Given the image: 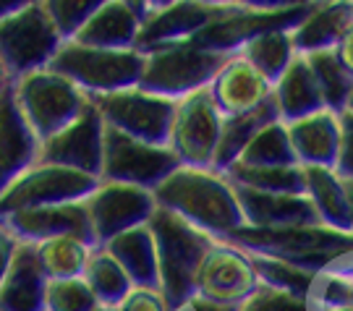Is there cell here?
Segmentation results:
<instances>
[{"label": "cell", "instance_id": "6da1fadb", "mask_svg": "<svg viewBox=\"0 0 353 311\" xmlns=\"http://www.w3.org/2000/svg\"><path fill=\"white\" fill-rule=\"evenodd\" d=\"M254 257L278 259L306 272H353V236L325 225L239 228L225 238Z\"/></svg>", "mask_w": 353, "mask_h": 311}, {"label": "cell", "instance_id": "7a4b0ae2", "mask_svg": "<svg viewBox=\"0 0 353 311\" xmlns=\"http://www.w3.org/2000/svg\"><path fill=\"white\" fill-rule=\"evenodd\" d=\"M154 204L178 214L212 238H228L243 228L236 188L220 170H199L178 165L160 186L152 191Z\"/></svg>", "mask_w": 353, "mask_h": 311}, {"label": "cell", "instance_id": "3957f363", "mask_svg": "<svg viewBox=\"0 0 353 311\" xmlns=\"http://www.w3.org/2000/svg\"><path fill=\"white\" fill-rule=\"evenodd\" d=\"M147 225L154 238L160 290L170 309H176L189 296H194V274L214 238L163 207L154 210Z\"/></svg>", "mask_w": 353, "mask_h": 311}, {"label": "cell", "instance_id": "277c9868", "mask_svg": "<svg viewBox=\"0 0 353 311\" xmlns=\"http://www.w3.org/2000/svg\"><path fill=\"white\" fill-rule=\"evenodd\" d=\"M11 94L39 144L74 123L92 102L84 89L52 68H39L13 79Z\"/></svg>", "mask_w": 353, "mask_h": 311}, {"label": "cell", "instance_id": "5b68a950", "mask_svg": "<svg viewBox=\"0 0 353 311\" xmlns=\"http://www.w3.org/2000/svg\"><path fill=\"white\" fill-rule=\"evenodd\" d=\"M314 3H290V0H241L225 3L223 13L210 26L194 37V42L204 50L233 55L254 37L272 32V29H296L303 16L312 11Z\"/></svg>", "mask_w": 353, "mask_h": 311}, {"label": "cell", "instance_id": "8992f818", "mask_svg": "<svg viewBox=\"0 0 353 311\" xmlns=\"http://www.w3.org/2000/svg\"><path fill=\"white\" fill-rule=\"evenodd\" d=\"M63 39L52 26L45 0H19L0 16V58L11 79L48 68Z\"/></svg>", "mask_w": 353, "mask_h": 311}, {"label": "cell", "instance_id": "52a82bcc", "mask_svg": "<svg viewBox=\"0 0 353 311\" xmlns=\"http://www.w3.org/2000/svg\"><path fill=\"white\" fill-rule=\"evenodd\" d=\"M48 68L71 79L89 97H100V94L139 87L144 52L100 50V48H84L76 42H63Z\"/></svg>", "mask_w": 353, "mask_h": 311}, {"label": "cell", "instance_id": "ba28073f", "mask_svg": "<svg viewBox=\"0 0 353 311\" xmlns=\"http://www.w3.org/2000/svg\"><path fill=\"white\" fill-rule=\"evenodd\" d=\"M228 55L204 50L194 39L165 45L144 52V71L139 87L168 100H181L191 92L210 87L212 76Z\"/></svg>", "mask_w": 353, "mask_h": 311}, {"label": "cell", "instance_id": "9c48e42d", "mask_svg": "<svg viewBox=\"0 0 353 311\" xmlns=\"http://www.w3.org/2000/svg\"><path fill=\"white\" fill-rule=\"evenodd\" d=\"M220 131H223V115L212 102L210 89L204 87L176 100L168 128V150L173 152L178 165L183 168L212 170Z\"/></svg>", "mask_w": 353, "mask_h": 311}, {"label": "cell", "instance_id": "30bf717a", "mask_svg": "<svg viewBox=\"0 0 353 311\" xmlns=\"http://www.w3.org/2000/svg\"><path fill=\"white\" fill-rule=\"evenodd\" d=\"M100 178L74 168L37 160L0 194V217L24 210L84 201L97 188Z\"/></svg>", "mask_w": 353, "mask_h": 311}, {"label": "cell", "instance_id": "8fae6325", "mask_svg": "<svg viewBox=\"0 0 353 311\" xmlns=\"http://www.w3.org/2000/svg\"><path fill=\"white\" fill-rule=\"evenodd\" d=\"M92 105L97 108L105 126L144 144L168 147V128L176 100L152 94L141 87H131L113 94L92 97Z\"/></svg>", "mask_w": 353, "mask_h": 311}, {"label": "cell", "instance_id": "7c38bea8", "mask_svg": "<svg viewBox=\"0 0 353 311\" xmlns=\"http://www.w3.org/2000/svg\"><path fill=\"white\" fill-rule=\"evenodd\" d=\"M176 168L178 160L168 147L144 144V141H137V139L105 126V131H102L100 181L128 183V186L154 191Z\"/></svg>", "mask_w": 353, "mask_h": 311}, {"label": "cell", "instance_id": "4fadbf2b", "mask_svg": "<svg viewBox=\"0 0 353 311\" xmlns=\"http://www.w3.org/2000/svg\"><path fill=\"white\" fill-rule=\"evenodd\" d=\"M259 285L262 280L252 257L225 238H214L210 243L194 274V293L225 306H241L259 290Z\"/></svg>", "mask_w": 353, "mask_h": 311}, {"label": "cell", "instance_id": "5bb4252c", "mask_svg": "<svg viewBox=\"0 0 353 311\" xmlns=\"http://www.w3.org/2000/svg\"><path fill=\"white\" fill-rule=\"evenodd\" d=\"M84 207L94 246H105L110 238L147 225L157 210L152 191L113 181H100L97 188L84 199Z\"/></svg>", "mask_w": 353, "mask_h": 311}, {"label": "cell", "instance_id": "9a60e30c", "mask_svg": "<svg viewBox=\"0 0 353 311\" xmlns=\"http://www.w3.org/2000/svg\"><path fill=\"white\" fill-rule=\"evenodd\" d=\"M225 3L214 0H168L147 3V16L137 37V50L150 52L165 45L194 39L204 26H210L223 13Z\"/></svg>", "mask_w": 353, "mask_h": 311}, {"label": "cell", "instance_id": "2e32d148", "mask_svg": "<svg viewBox=\"0 0 353 311\" xmlns=\"http://www.w3.org/2000/svg\"><path fill=\"white\" fill-rule=\"evenodd\" d=\"M102 131H105V123H102L100 112L89 102V108L74 123L65 126L61 134H55L39 144V160L74 168V170L100 178Z\"/></svg>", "mask_w": 353, "mask_h": 311}, {"label": "cell", "instance_id": "e0dca14e", "mask_svg": "<svg viewBox=\"0 0 353 311\" xmlns=\"http://www.w3.org/2000/svg\"><path fill=\"white\" fill-rule=\"evenodd\" d=\"M150 0H100V6L76 32V45L100 50H137V37Z\"/></svg>", "mask_w": 353, "mask_h": 311}, {"label": "cell", "instance_id": "ac0fdd59", "mask_svg": "<svg viewBox=\"0 0 353 311\" xmlns=\"http://www.w3.org/2000/svg\"><path fill=\"white\" fill-rule=\"evenodd\" d=\"M207 89L223 118L252 112L272 97V84L241 52L228 55Z\"/></svg>", "mask_w": 353, "mask_h": 311}, {"label": "cell", "instance_id": "d6986e66", "mask_svg": "<svg viewBox=\"0 0 353 311\" xmlns=\"http://www.w3.org/2000/svg\"><path fill=\"white\" fill-rule=\"evenodd\" d=\"M0 225H3L19 243H32V246H37L42 241H50V238L68 236V233L87 238V241L94 243L84 201L13 212V214L0 217Z\"/></svg>", "mask_w": 353, "mask_h": 311}, {"label": "cell", "instance_id": "ffe728a7", "mask_svg": "<svg viewBox=\"0 0 353 311\" xmlns=\"http://www.w3.org/2000/svg\"><path fill=\"white\" fill-rule=\"evenodd\" d=\"M285 131L301 168H335L341 152V112L322 108L285 123Z\"/></svg>", "mask_w": 353, "mask_h": 311}, {"label": "cell", "instance_id": "44dd1931", "mask_svg": "<svg viewBox=\"0 0 353 311\" xmlns=\"http://www.w3.org/2000/svg\"><path fill=\"white\" fill-rule=\"evenodd\" d=\"M39 160V141L16 108L11 89L0 94V194Z\"/></svg>", "mask_w": 353, "mask_h": 311}, {"label": "cell", "instance_id": "7402d4cb", "mask_svg": "<svg viewBox=\"0 0 353 311\" xmlns=\"http://www.w3.org/2000/svg\"><path fill=\"white\" fill-rule=\"evenodd\" d=\"M236 188L239 207L243 214V228H290V225H316L314 210L306 197L293 194H262L252 188Z\"/></svg>", "mask_w": 353, "mask_h": 311}, {"label": "cell", "instance_id": "603a6c76", "mask_svg": "<svg viewBox=\"0 0 353 311\" xmlns=\"http://www.w3.org/2000/svg\"><path fill=\"white\" fill-rule=\"evenodd\" d=\"M45 283L32 243H19L0 285V311H42Z\"/></svg>", "mask_w": 353, "mask_h": 311}, {"label": "cell", "instance_id": "cb8c5ba5", "mask_svg": "<svg viewBox=\"0 0 353 311\" xmlns=\"http://www.w3.org/2000/svg\"><path fill=\"white\" fill-rule=\"evenodd\" d=\"M353 24V3L335 0V3H314L312 11L303 16V21L293 34V48L299 55H309L316 50H332L343 37V32Z\"/></svg>", "mask_w": 353, "mask_h": 311}, {"label": "cell", "instance_id": "d4e9b609", "mask_svg": "<svg viewBox=\"0 0 353 311\" xmlns=\"http://www.w3.org/2000/svg\"><path fill=\"white\" fill-rule=\"evenodd\" d=\"M272 102L278 108V118L283 123L299 121L303 115L325 108L303 55H296L288 68L283 71V76L272 84Z\"/></svg>", "mask_w": 353, "mask_h": 311}, {"label": "cell", "instance_id": "484cf974", "mask_svg": "<svg viewBox=\"0 0 353 311\" xmlns=\"http://www.w3.org/2000/svg\"><path fill=\"white\" fill-rule=\"evenodd\" d=\"M102 249L110 251V257L126 270L128 280L134 285L160 288L157 254H154V238H152L150 225H139V228H131L126 233L110 238Z\"/></svg>", "mask_w": 353, "mask_h": 311}, {"label": "cell", "instance_id": "4316f807", "mask_svg": "<svg viewBox=\"0 0 353 311\" xmlns=\"http://www.w3.org/2000/svg\"><path fill=\"white\" fill-rule=\"evenodd\" d=\"M303 194L314 210L319 225L348 233V210H345V188L335 168H301Z\"/></svg>", "mask_w": 353, "mask_h": 311}, {"label": "cell", "instance_id": "83f0119b", "mask_svg": "<svg viewBox=\"0 0 353 311\" xmlns=\"http://www.w3.org/2000/svg\"><path fill=\"white\" fill-rule=\"evenodd\" d=\"M280 121L278 108L272 97L256 108L252 112H243V115H233V118H223V131H220V144H217V154H214L212 170H228L233 162L239 160V154L246 150V144L252 141L265 126Z\"/></svg>", "mask_w": 353, "mask_h": 311}, {"label": "cell", "instance_id": "f1b7e54d", "mask_svg": "<svg viewBox=\"0 0 353 311\" xmlns=\"http://www.w3.org/2000/svg\"><path fill=\"white\" fill-rule=\"evenodd\" d=\"M92 251H94V243L81 236H74V233L50 238V241H42L34 246L39 270L48 280L81 277Z\"/></svg>", "mask_w": 353, "mask_h": 311}, {"label": "cell", "instance_id": "f546056e", "mask_svg": "<svg viewBox=\"0 0 353 311\" xmlns=\"http://www.w3.org/2000/svg\"><path fill=\"white\" fill-rule=\"evenodd\" d=\"M290 32L293 29H272V32L254 37L252 42H246L239 50L270 84H275L283 76V71L290 66V61L299 55L293 48V34Z\"/></svg>", "mask_w": 353, "mask_h": 311}, {"label": "cell", "instance_id": "4dcf8cb0", "mask_svg": "<svg viewBox=\"0 0 353 311\" xmlns=\"http://www.w3.org/2000/svg\"><path fill=\"white\" fill-rule=\"evenodd\" d=\"M233 186L252 188L262 194H293V197H306L303 194V173L301 165H288V168H246V165H230L223 170Z\"/></svg>", "mask_w": 353, "mask_h": 311}, {"label": "cell", "instance_id": "1f68e13d", "mask_svg": "<svg viewBox=\"0 0 353 311\" xmlns=\"http://www.w3.org/2000/svg\"><path fill=\"white\" fill-rule=\"evenodd\" d=\"M81 277L92 290V296L97 299V303H108V306H118L123 301V296L134 288L126 270L110 257V251L102 249V246H94Z\"/></svg>", "mask_w": 353, "mask_h": 311}, {"label": "cell", "instance_id": "d6a6232c", "mask_svg": "<svg viewBox=\"0 0 353 311\" xmlns=\"http://www.w3.org/2000/svg\"><path fill=\"white\" fill-rule=\"evenodd\" d=\"M303 58H306V66H309V71L314 76V84H316V89H319L322 105L332 112L345 110V102H348V94H351L353 79L341 66L335 50H316V52L303 55Z\"/></svg>", "mask_w": 353, "mask_h": 311}, {"label": "cell", "instance_id": "836d02e7", "mask_svg": "<svg viewBox=\"0 0 353 311\" xmlns=\"http://www.w3.org/2000/svg\"><path fill=\"white\" fill-rule=\"evenodd\" d=\"M233 165H246V168H288L299 165L293 147H290L288 131L283 121L265 126L256 137L246 144V150L239 154Z\"/></svg>", "mask_w": 353, "mask_h": 311}, {"label": "cell", "instance_id": "e575fe53", "mask_svg": "<svg viewBox=\"0 0 353 311\" xmlns=\"http://www.w3.org/2000/svg\"><path fill=\"white\" fill-rule=\"evenodd\" d=\"M256 267V274L262 280V285H270L275 290L290 293V296H299V299H309V290L314 285V272H306L301 267H293L285 261L278 259H267V257H254L249 254Z\"/></svg>", "mask_w": 353, "mask_h": 311}, {"label": "cell", "instance_id": "d590c367", "mask_svg": "<svg viewBox=\"0 0 353 311\" xmlns=\"http://www.w3.org/2000/svg\"><path fill=\"white\" fill-rule=\"evenodd\" d=\"M94 306H97V299L92 296L84 277L48 280L45 283L42 311H94Z\"/></svg>", "mask_w": 353, "mask_h": 311}, {"label": "cell", "instance_id": "8d00e7d4", "mask_svg": "<svg viewBox=\"0 0 353 311\" xmlns=\"http://www.w3.org/2000/svg\"><path fill=\"white\" fill-rule=\"evenodd\" d=\"M100 6V0H45V8L52 26L63 42L76 37V32L87 24V19Z\"/></svg>", "mask_w": 353, "mask_h": 311}, {"label": "cell", "instance_id": "74e56055", "mask_svg": "<svg viewBox=\"0 0 353 311\" xmlns=\"http://www.w3.org/2000/svg\"><path fill=\"white\" fill-rule=\"evenodd\" d=\"M309 306H338L351 303V285L348 272H319L314 277V285L309 290Z\"/></svg>", "mask_w": 353, "mask_h": 311}, {"label": "cell", "instance_id": "f35d334b", "mask_svg": "<svg viewBox=\"0 0 353 311\" xmlns=\"http://www.w3.org/2000/svg\"><path fill=\"white\" fill-rule=\"evenodd\" d=\"M239 311H312L309 301L290 296L283 290H275L270 285H259V290L254 293L249 301H243Z\"/></svg>", "mask_w": 353, "mask_h": 311}, {"label": "cell", "instance_id": "ab89813d", "mask_svg": "<svg viewBox=\"0 0 353 311\" xmlns=\"http://www.w3.org/2000/svg\"><path fill=\"white\" fill-rule=\"evenodd\" d=\"M118 311H173L160 288L134 285L123 301L118 303Z\"/></svg>", "mask_w": 353, "mask_h": 311}, {"label": "cell", "instance_id": "60d3db41", "mask_svg": "<svg viewBox=\"0 0 353 311\" xmlns=\"http://www.w3.org/2000/svg\"><path fill=\"white\" fill-rule=\"evenodd\" d=\"M335 173L341 178H353V112H341V152L335 162Z\"/></svg>", "mask_w": 353, "mask_h": 311}, {"label": "cell", "instance_id": "b9f144b4", "mask_svg": "<svg viewBox=\"0 0 353 311\" xmlns=\"http://www.w3.org/2000/svg\"><path fill=\"white\" fill-rule=\"evenodd\" d=\"M16 246H19V241L0 225V285H3V277L8 272V267H11L13 261V254H16Z\"/></svg>", "mask_w": 353, "mask_h": 311}, {"label": "cell", "instance_id": "7bdbcfd3", "mask_svg": "<svg viewBox=\"0 0 353 311\" xmlns=\"http://www.w3.org/2000/svg\"><path fill=\"white\" fill-rule=\"evenodd\" d=\"M332 50H335V55H338L341 66L348 71V76L353 79V24L343 32V37L338 39V45H335Z\"/></svg>", "mask_w": 353, "mask_h": 311}, {"label": "cell", "instance_id": "ee69618b", "mask_svg": "<svg viewBox=\"0 0 353 311\" xmlns=\"http://www.w3.org/2000/svg\"><path fill=\"white\" fill-rule=\"evenodd\" d=\"M173 311H239V306H225V303H214V301H207L202 296H189L181 306H176Z\"/></svg>", "mask_w": 353, "mask_h": 311}, {"label": "cell", "instance_id": "f6af8a7d", "mask_svg": "<svg viewBox=\"0 0 353 311\" xmlns=\"http://www.w3.org/2000/svg\"><path fill=\"white\" fill-rule=\"evenodd\" d=\"M345 188V210H348V233L353 236V178H343Z\"/></svg>", "mask_w": 353, "mask_h": 311}, {"label": "cell", "instance_id": "bcb514c9", "mask_svg": "<svg viewBox=\"0 0 353 311\" xmlns=\"http://www.w3.org/2000/svg\"><path fill=\"white\" fill-rule=\"evenodd\" d=\"M13 79L11 74H8V68H6V63H3V58H0V94H6L8 89H11Z\"/></svg>", "mask_w": 353, "mask_h": 311}, {"label": "cell", "instance_id": "7dc6e473", "mask_svg": "<svg viewBox=\"0 0 353 311\" xmlns=\"http://www.w3.org/2000/svg\"><path fill=\"white\" fill-rule=\"evenodd\" d=\"M312 311H353V303H338V306H309Z\"/></svg>", "mask_w": 353, "mask_h": 311}, {"label": "cell", "instance_id": "c3c4849f", "mask_svg": "<svg viewBox=\"0 0 353 311\" xmlns=\"http://www.w3.org/2000/svg\"><path fill=\"white\" fill-rule=\"evenodd\" d=\"M16 3H19V0H0V16H3V13L11 11V8L16 6Z\"/></svg>", "mask_w": 353, "mask_h": 311}, {"label": "cell", "instance_id": "681fc988", "mask_svg": "<svg viewBox=\"0 0 353 311\" xmlns=\"http://www.w3.org/2000/svg\"><path fill=\"white\" fill-rule=\"evenodd\" d=\"M94 311H118V306H108V303H97Z\"/></svg>", "mask_w": 353, "mask_h": 311}, {"label": "cell", "instance_id": "f907efd6", "mask_svg": "<svg viewBox=\"0 0 353 311\" xmlns=\"http://www.w3.org/2000/svg\"><path fill=\"white\" fill-rule=\"evenodd\" d=\"M345 110L353 112V87H351V94H348V102H345Z\"/></svg>", "mask_w": 353, "mask_h": 311}, {"label": "cell", "instance_id": "816d5d0a", "mask_svg": "<svg viewBox=\"0 0 353 311\" xmlns=\"http://www.w3.org/2000/svg\"><path fill=\"white\" fill-rule=\"evenodd\" d=\"M348 285H351V303H353V272H348Z\"/></svg>", "mask_w": 353, "mask_h": 311}]
</instances>
